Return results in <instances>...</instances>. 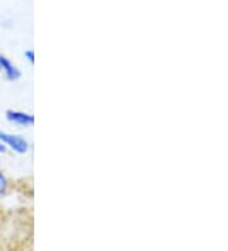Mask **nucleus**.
<instances>
[{"label": "nucleus", "instance_id": "obj_1", "mask_svg": "<svg viewBox=\"0 0 228 251\" xmlns=\"http://www.w3.org/2000/svg\"><path fill=\"white\" fill-rule=\"evenodd\" d=\"M0 141L5 142L10 149L18 153H25L28 151V142L21 136L9 135L5 132H0Z\"/></svg>", "mask_w": 228, "mask_h": 251}, {"label": "nucleus", "instance_id": "obj_2", "mask_svg": "<svg viewBox=\"0 0 228 251\" xmlns=\"http://www.w3.org/2000/svg\"><path fill=\"white\" fill-rule=\"evenodd\" d=\"M6 120L9 121V122L22 126H30L34 123L33 116L23 113V112H15V110H8L6 112Z\"/></svg>", "mask_w": 228, "mask_h": 251}, {"label": "nucleus", "instance_id": "obj_3", "mask_svg": "<svg viewBox=\"0 0 228 251\" xmlns=\"http://www.w3.org/2000/svg\"><path fill=\"white\" fill-rule=\"evenodd\" d=\"M0 68L5 71L6 77L9 80H18L21 77V71L15 68L5 56H0Z\"/></svg>", "mask_w": 228, "mask_h": 251}, {"label": "nucleus", "instance_id": "obj_4", "mask_svg": "<svg viewBox=\"0 0 228 251\" xmlns=\"http://www.w3.org/2000/svg\"><path fill=\"white\" fill-rule=\"evenodd\" d=\"M6 187H8V181H6L5 175L3 173H0V196H3L5 193Z\"/></svg>", "mask_w": 228, "mask_h": 251}, {"label": "nucleus", "instance_id": "obj_5", "mask_svg": "<svg viewBox=\"0 0 228 251\" xmlns=\"http://www.w3.org/2000/svg\"><path fill=\"white\" fill-rule=\"evenodd\" d=\"M25 57H27L28 61H29L30 64H33V62H34V52H33V51H30V50H29V51H25Z\"/></svg>", "mask_w": 228, "mask_h": 251}, {"label": "nucleus", "instance_id": "obj_6", "mask_svg": "<svg viewBox=\"0 0 228 251\" xmlns=\"http://www.w3.org/2000/svg\"><path fill=\"white\" fill-rule=\"evenodd\" d=\"M5 151H6L5 146H4V145L1 144V141H0V152H5Z\"/></svg>", "mask_w": 228, "mask_h": 251}]
</instances>
